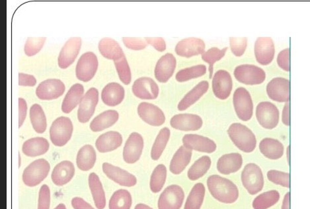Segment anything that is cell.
I'll list each match as a JSON object with an SVG mask.
<instances>
[{
	"label": "cell",
	"instance_id": "277c9868",
	"mask_svg": "<svg viewBox=\"0 0 310 209\" xmlns=\"http://www.w3.org/2000/svg\"><path fill=\"white\" fill-rule=\"evenodd\" d=\"M73 124L70 119L66 117L58 118L52 124L50 138L56 147H62L70 140L73 133Z\"/></svg>",
	"mask_w": 310,
	"mask_h": 209
},
{
	"label": "cell",
	"instance_id": "2e32d148",
	"mask_svg": "<svg viewBox=\"0 0 310 209\" xmlns=\"http://www.w3.org/2000/svg\"><path fill=\"white\" fill-rule=\"evenodd\" d=\"M232 87V78L228 71L220 69L215 73L212 79V90L217 98L222 100L228 99Z\"/></svg>",
	"mask_w": 310,
	"mask_h": 209
},
{
	"label": "cell",
	"instance_id": "ffe728a7",
	"mask_svg": "<svg viewBox=\"0 0 310 209\" xmlns=\"http://www.w3.org/2000/svg\"><path fill=\"white\" fill-rule=\"evenodd\" d=\"M254 52L257 61L261 65L271 64L275 57V44L271 37H259L256 40Z\"/></svg>",
	"mask_w": 310,
	"mask_h": 209
},
{
	"label": "cell",
	"instance_id": "d6986e66",
	"mask_svg": "<svg viewBox=\"0 0 310 209\" xmlns=\"http://www.w3.org/2000/svg\"><path fill=\"white\" fill-rule=\"evenodd\" d=\"M138 114L147 124L159 127L165 121V116L162 110L152 103L142 102L138 107Z\"/></svg>",
	"mask_w": 310,
	"mask_h": 209
},
{
	"label": "cell",
	"instance_id": "8992f818",
	"mask_svg": "<svg viewBox=\"0 0 310 209\" xmlns=\"http://www.w3.org/2000/svg\"><path fill=\"white\" fill-rule=\"evenodd\" d=\"M233 103L238 118L248 121L253 114V103L251 94L244 87H238L233 96Z\"/></svg>",
	"mask_w": 310,
	"mask_h": 209
},
{
	"label": "cell",
	"instance_id": "d590c367",
	"mask_svg": "<svg viewBox=\"0 0 310 209\" xmlns=\"http://www.w3.org/2000/svg\"><path fill=\"white\" fill-rule=\"evenodd\" d=\"M99 50L103 57L114 61L125 56L122 48L115 40L104 38L99 42Z\"/></svg>",
	"mask_w": 310,
	"mask_h": 209
},
{
	"label": "cell",
	"instance_id": "9a60e30c",
	"mask_svg": "<svg viewBox=\"0 0 310 209\" xmlns=\"http://www.w3.org/2000/svg\"><path fill=\"white\" fill-rule=\"evenodd\" d=\"M82 47L80 37L70 38L62 47L58 56V63L60 68L66 69L75 61Z\"/></svg>",
	"mask_w": 310,
	"mask_h": 209
},
{
	"label": "cell",
	"instance_id": "e7e4bbea",
	"mask_svg": "<svg viewBox=\"0 0 310 209\" xmlns=\"http://www.w3.org/2000/svg\"><path fill=\"white\" fill-rule=\"evenodd\" d=\"M54 209H66V206H65V204L60 203V204H58V205L57 206V207H56L55 208H54Z\"/></svg>",
	"mask_w": 310,
	"mask_h": 209
},
{
	"label": "cell",
	"instance_id": "ac0fdd59",
	"mask_svg": "<svg viewBox=\"0 0 310 209\" xmlns=\"http://www.w3.org/2000/svg\"><path fill=\"white\" fill-rule=\"evenodd\" d=\"M134 95L141 100H155L159 95V87L152 78L141 77L132 85Z\"/></svg>",
	"mask_w": 310,
	"mask_h": 209
},
{
	"label": "cell",
	"instance_id": "91938a15",
	"mask_svg": "<svg viewBox=\"0 0 310 209\" xmlns=\"http://www.w3.org/2000/svg\"><path fill=\"white\" fill-rule=\"evenodd\" d=\"M282 121L284 125H291V114H290V103H286L282 112Z\"/></svg>",
	"mask_w": 310,
	"mask_h": 209
},
{
	"label": "cell",
	"instance_id": "ab89813d",
	"mask_svg": "<svg viewBox=\"0 0 310 209\" xmlns=\"http://www.w3.org/2000/svg\"><path fill=\"white\" fill-rule=\"evenodd\" d=\"M211 159L208 156H204L197 159L188 171L187 176L192 181H196L201 178L210 168Z\"/></svg>",
	"mask_w": 310,
	"mask_h": 209
},
{
	"label": "cell",
	"instance_id": "9f6ffc18",
	"mask_svg": "<svg viewBox=\"0 0 310 209\" xmlns=\"http://www.w3.org/2000/svg\"><path fill=\"white\" fill-rule=\"evenodd\" d=\"M19 85L21 86H29L33 87L35 86V84H37V80L32 75H29V74L19 73Z\"/></svg>",
	"mask_w": 310,
	"mask_h": 209
},
{
	"label": "cell",
	"instance_id": "11a10c76",
	"mask_svg": "<svg viewBox=\"0 0 310 209\" xmlns=\"http://www.w3.org/2000/svg\"><path fill=\"white\" fill-rule=\"evenodd\" d=\"M145 40L148 44L152 45L159 52H163L166 49V42L161 37H147Z\"/></svg>",
	"mask_w": 310,
	"mask_h": 209
},
{
	"label": "cell",
	"instance_id": "836d02e7",
	"mask_svg": "<svg viewBox=\"0 0 310 209\" xmlns=\"http://www.w3.org/2000/svg\"><path fill=\"white\" fill-rule=\"evenodd\" d=\"M119 118V114L115 110H107L99 114L90 123V129L93 132H101L115 124Z\"/></svg>",
	"mask_w": 310,
	"mask_h": 209
},
{
	"label": "cell",
	"instance_id": "681fc988",
	"mask_svg": "<svg viewBox=\"0 0 310 209\" xmlns=\"http://www.w3.org/2000/svg\"><path fill=\"white\" fill-rule=\"evenodd\" d=\"M46 40V37H29L25 44V53L28 57H33L41 50Z\"/></svg>",
	"mask_w": 310,
	"mask_h": 209
},
{
	"label": "cell",
	"instance_id": "5bb4252c",
	"mask_svg": "<svg viewBox=\"0 0 310 209\" xmlns=\"http://www.w3.org/2000/svg\"><path fill=\"white\" fill-rule=\"evenodd\" d=\"M144 148L142 136L138 132H132L126 142L123 150V159L126 163L135 164L140 159Z\"/></svg>",
	"mask_w": 310,
	"mask_h": 209
},
{
	"label": "cell",
	"instance_id": "4dcf8cb0",
	"mask_svg": "<svg viewBox=\"0 0 310 209\" xmlns=\"http://www.w3.org/2000/svg\"><path fill=\"white\" fill-rule=\"evenodd\" d=\"M50 148V144L46 138L35 137L25 142L22 151L29 157H37L46 154Z\"/></svg>",
	"mask_w": 310,
	"mask_h": 209
},
{
	"label": "cell",
	"instance_id": "30bf717a",
	"mask_svg": "<svg viewBox=\"0 0 310 209\" xmlns=\"http://www.w3.org/2000/svg\"><path fill=\"white\" fill-rule=\"evenodd\" d=\"M185 193L180 186L172 185L164 190L158 200L159 209H180L183 205Z\"/></svg>",
	"mask_w": 310,
	"mask_h": 209
},
{
	"label": "cell",
	"instance_id": "e575fe53",
	"mask_svg": "<svg viewBox=\"0 0 310 209\" xmlns=\"http://www.w3.org/2000/svg\"><path fill=\"white\" fill-rule=\"evenodd\" d=\"M97 155L95 149L90 145H86L80 148L76 157L78 168L83 172L90 170L95 166Z\"/></svg>",
	"mask_w": 310,
	"mask_h": 209
},
{
	"label": "cell",
	"instance_id": "60d3db41",
	"mask_svg": "<svg viewBox=\"0 0 310 209\" xmlns=\"http://www.w3.org/2000/svg\"><path fill=\"white\" fill-rule=\"evenodd\" d=\"M205 188L203 183H198L192 188L186 199L184 209H200L205 196Z\"/></svg>",
	"mask_w": 310,
	"mask_h": 209
},
{
	"label": "cell",
	"instance_id": "6da1fadb",
	"mask_svg": "<svg viewBox=\"0 0 310 209\" xmlns=\"http://www.w3.org/2000/svg\"><path fill=\"white\" fill-rule=\"evenodd\" d=\"M209 192L220 203L231 204L239 197L237 187L229 179L218 175H213L207 179Z\"/></svg>",
	"mask_w": 310,
	"mask_h": 209
},
{
	"label": "cell",
	"instance_id": "d6a6232c",
	"mask_svg": "<svg viewBox=\"0 0 310 209\" xmlns=\"http://www.w3.org/2000/svg\"><path fill=\"white\" fill-rule=\"evenodd\" d=\"M84 93V87L82 84H76L69 89L68 93L63 100L62 111L63 113L68 114L73 111L78 104H80Z\"/></svg>",
	"mask_w": 310,
	"mask_h": 209
},
{
	"label": "cell",
	"instance_id": "be15d7a7",
	"mask_svg": "<svg viewBox=\"0 0 310 209\" xmlns=\"http://www.w3.org/2000/svg\"><path fill=\"white\" fill-rule=\"evenodd\" d=\"M287 158L288 164H289V165L290 166L291 165V146L290 145L287 147Z\"/></svg>",
	"mask_w": 310,
	"mask_h": 209
},
{
	"label": "cell",
	"instance_id": "7c38bea8",
	"mask_svg": "<svg viewBox=\"0 0 310 209\" xmlns=\"http://www.w3.org/2000/svg\"><path fill=\"white\" fill-rule=\"evenodd\" d=\"M98 102L99 91L95 87H91L85 93L80 103L78 111V119L80 123L88 122L95 113Z\"/></svg>",
	"mask_w": 310,
	"mask_h": 209
},
{
	"label": "cell",
	"instance_id": "6f0895ef",
	"mask_svg": "<svg viewBox=\"0 0 310 209\" xmlns=\"http://www.w3.org/2000/svg\"><path fill=\"white\" fill-rule=\"evenodd\" d=\"M19 127H21L23 125L25 120H26L27 116V111H28V105H27L26 101L23 98L19 99Z\"/></svg>",
	"mask_w": 310,
	"mask_h": 209
},
{
	"label": "cell",
	"instance_id": "f546056e",
	"mask_svg": "<svg viewBox=\"0 0 310 209\" xmlns=\"http://www.w3.org/2000/svg\"><path fill=\"white\" fill-rule=\"evenodd\" d=\"M192 154V150L186 148L184 145L181 146L175 153L172 161H171L170 172L175 175L181 174L185 170L186 166L189 164Z\"/></svg>",
	"mask_w": 310,
	"mask_h": 209
},
{
	"label": "cell",
	"instance_id": "83f0119b",
	"mask_svg": "<svg viewBox=\"0 0 310 209\" xmlns=\"http://www.w3.org/2000/svg\"><path fill=\"white\" fill-rule=\"evenodd\" d=\"M122 143L123 137L118 132L109 131L98 137L96 147L99 152L107 153L117 149Z\"/></svg>",
	"mask_w": 310,
	"mask_h": 209
},
{
	"label": "cell",
	"instance_id": "7402d4cb",
	"mask_svg": "<svg viewBox=\"0 0 310 209\" xmlns=\"http://www.w3.org/2000/svg\"><path fill=\"white\" fill-rule=\"evenodd\" d=\"M170 125L175 129L183 131H195L199 130L203 125L201 117L195 114H175L170 121Z\"/></svg>",
	"mask_w": 310,
	"mask_h": 209
},
{
	"label": "cell",
	"instance_id": "ee69618b",
	"mask_svg": "<svg viewBox=\"0 0 310 209\" xmlns=\"http://www.w3.org/2000/svg\"><path fill=\"white\" fill-rule=\"evenodd\" d=\"M167 178V168L163 164H159L153 171L150 178V187L152 192H160Z\"/></svg>",
	"mask_w": 310,
	"mask_h": 209
},
{
	"label": "cell",
	"instance_id": "7bdbcfd3",
	"mask_svg": "<svg viewBox=\"0 0 310 209\" xmlns=\"http://www.w3.org/2000/svg\"><path fill=\"white\" fill-rule=\"evenodd\" d=\"M132 204L129 191L119 190L114 192L109 201V209H130Z\"/></svg>",
	"mask_w": 310,
	"mask_h": 209
},
{
	"label": "cell",
	"instance_id": "f6af8a7d",
	"mask_svg": "<svg viewBox=\"0 0 310 209\" xmlns=\"http://www.w3.org/2000/svg\"><path fill=\"white\" fill-rule=\"evenodd\" d=\"M206 66L203 64L196 65L181 69L177 73L175 78L179 82H186L204 75L206 73Z\"/></svg>",
	"mask_w": 310,
	"mask_h": 209
},
{
	"label": "cell",
	"instance_id": "74e56055",
	"mask_svg": "<svg viewBox=\"0 0 310 209\" xmlns=\"http://www.w3.org/2000/svg\"><path fill=\"white\" fill-rule=\"evenodd\" d=\"M280 195L276 190H271L261 193L255 198L253 201L254 209H268L275 205L279 201Z\"/></svg>",
	"mask_w": 310,
	"mask_h": 209
},
{
	"label": "cell",
	"instance_id": "bcb514c9",
	"mask_svg": "<svg viewBox=\"0 0 310 209\" xmlns=\"http://www.w3.org/2000/svg\"><path fill=\"white\" fill-rule=\"evenodd\" d=\"M228 50V47L223 49H219L217 47H212L208 49L207 51L204 52L202 55V58L204 62L209 64V73H210V78H212L213 71H214V64L215 62L221 60L224 57Z\"/></svg>",
	"mask_w": 310,
	"mask_h": 209
},
{
	"label": "cell",
	"instance_id": "db71d44e",
	"mask_svg": "<svg viewBox=\"0 0 310 209\" xmlns=\"http://www.w3.org/2000/svg\"><path fill=\"white\" fill-rule=\"evenodd\" d=\"M276 62L278 66L283 71L290 72L291 66H290V49H285L280 52L276 58Z\"/></svg>",
	"mask_w": 310,
	"mask_h": 209
},
{
	"label": "cell",
	"instance_id": "d4e9b609",
	"mask_svg": "<svg viewBox=\"0 0 310 209\" xmlns=\"http://www.w3.org/2000/svg\"><path fill=\"white\" fill-rule=\"evenodd\" d=\"M75 174V167L70 161L64 160L58 164L52 172L51 178L54 184L63 186L68 183Z\"/></svg>",
	"mask_w": 310,
	"mask_h": 209
},
{
	"label": "cell",
	"instance_id": "b9f144b4",
	"mask_svg": "<svg viewBox=\"0 0 310 209\" xmlns=\"http://www.w3.org/2000/svg\"><path fill=\"white\" fill-rule=\"evenodd\" d=\"M171 132L167 127H164L159 132L151 150V158L153 160H158L170 140Z\"/></svg>",
	"mask_w": 310,
	"mask_h": 209
},
{
	"label": "cell",
	"instance_id": "e0dca14e",
	"mask_svg": "<svg viewBox=\"0 0 310 209\" xmlns=\"http://www.w3.org/2000/svg\"><path fill=\"white\" fill-rule=\"evenodd\" d=\"M102 168L103 172L108 178L118 185L127 188L136 185V177L122 168L107 162L103 163Z\"/></svg>",
	"mask_w": 310,
	"mask_h": 209
},
{
	"label": "cell",
	"instance_id": "f35d334b",
	"mask_svg": "<svg viewBox=\"0 0 310 209\" xmlns=\"http://www.w3.org/2000/svg\"><path fill=\"white\" fill-rule=\"evenodd\" d=\"M30 119L31 124L36 132L42 134L45 132L47 127L46 118L43 109L39 104H34L30 109Z\"/></svg>",
	"mask_w": 310,
	"mask_h": 209
},
{
	"label": "cell",
	"instance_id": "680465c9",
	"mask_svg": "<svg viewBox=\"0 0 310 209\" xmlns=\"http://www.w3.org/2000/svg\"><path fill=\"white\" fill-rule=\"evenodd\" d=\"M71 205L74 209H95L81 197H74L71 200Z\"/></svg>",
	"mask_w": 310,
	"mask_h": 209
},
{
	"label": "cell",
	"instance_id": "6125c7cd",
	"mask_svg": "<svg viewBox=\"0 0 310 209\" xmlns=\"http://www.w3.org/2000/svg\"><path fill=\"white\" fill-rule=\"evenodd\" d=\"M134 209H153V208L150 207V206L147 205V204H143V203H140V204H137V205H136L135 208H134Z\"/></svg>",
	"mask_w": 310,
	"mask_h": 209
},
{
	"label": "cell",
	"instance_id": "94428289",
	"mask_svg": "<svg viewBox=\"0 0 310 209\" xmlns=\"http://www.w3.org/2000/svg\"><path fill=\"white\" fill-rule=\"evenodd\" d=\"M291 206V193L288 192L283 199L281 209H290Z\"/></svg>",
	"mask_w": 310,
	"mask_h": 209
},
{
	"label": "cell",
	"instance_id": "4fadbf2b",
	"mask_svg": "<svg viewBox=\"0 0 310 209\" xmlns=\"http://www.w3.org/2000/svg\"><path fill=\"white\" fill-rule=\"evenodd\" d=\"M66 87L61 80L48 79L38 85L36 95L41 100H53L59 98L64 94Z\"/></svg>",
	"mask_w": 310,
	"mask_h": 209
},
{
	"label": "cell",
	"instance_id": "03108f58",
	"mask_svg": "<svg viewBox=\"0 0 310 209\" xmlns=\"http://www.w3.org/2000/svg\"><path fill=\"white\" fill-rule=\"evenodd\" d=\"M20 166H21V156H20V154H19V167H20Z\"/></svg>",
	"mask_w": 310,
	"mask_h": 209
},
{
	"label": "cell",
	"instance_id": "3957f363",
	"mask_svg": "<svg viewBox=\"0 0 310 209\" xmlns=\"http://www.w3.org/2000/svg\"><path fill=\"white\" fill-rule=\"evenodd\" d=\"M241 179L243 185L250 195L257 194L264 189V174L257 164H247L242 171Z\"/></svg>",
	"mask_w": 310,
	"mask_h": 209
},
{
	"label": "cell",
	"instance_id": "603a6c76",
	"mask_svg": "<svg viewBox=\"0 0 310 209\" xmlns=\"http://www.w3.org/2000/svg\"><path fill=\"white\" fill-rule=\"evenodd\" d=\"M184 146L198 152L213 153L217 150V144L211 139L199 134H185L183 138Z\"/></svg>",
	"mask_w": 310,
	"mask_h": 209
},
{
	"label": "cell",
	"instance_id": "7dc6e473",
	"mask_svg": "<svg viewBox=\"0 0 310 209\" xmlns=\"http://www.w3.org/2000/svg\"><path fill=\"white\" fill-rule=\"evenodd\" d=\"M114 63L121 82L125 85H129L131 82L132 75L125 55L114 61Z\"/></svg>",
	"mask_w": 310,
	"mask_h": 209
},
{
	"label": "cell",
	"instance_id": "9c48e42d",
	"mask_svg": "<svg viewBox=\"0 0 310 209\" xmlns=\"http://www.w3.org/2000/svg\"><path fill=\"white\" fill-rule=\"evenodd\" d=\"M98 66V59L95 54L87 52L81 56L76 65V77L82 82H89L96 75Z\"/></svg>",
	"mask_w": 310,
	"mask_h": 209
},
{
	"label": "cell",
	"instance_id": "f1b7e54d",
	"mask_svg": "<svg viewBox=\"0 0 310 209\" xmlns=\"http://www.w3.org/2000/svg\"><path fill=\"white\" fill-rule=\"evenodd\" d=\"M260 153L267 158L277 160L282 158L284 152L281 142L273 138H265L259 143Z\"/></svg>",
	"mask_w": 310,
	"mask_h": 209
},
{
	"label": "cell",
	"instance_id": "8fae6325",
	"mask_svg": "<svg viewBox=\"0 0 310 209\" xmlns=\"http://www.w3.org/2000/svg\"><path fill=\"white\" fill-rule=\"evenodd\" d=\"M269 98L274 102H289L291 98V84L286 78L276 77L268 83L266 88Z\"/></svg>",
	"mask_w": 310,
	"mask_h": 209
},
{
	"label": "cell",
	"instance_id": "44dd1931",
	"mask_svg": "<svg viewBox=\"0 0 310 209\" xmlns=\"http://www.w3.org/2000/svg\"><path fill=\"white\" fill-rule=\"evenodd\" d=\"M205 50V43L203 40L196 37H189L180 40L175 47V53L182 57L190 58L203 55Z\"/></svg>",
	"mask_w": 310,
	"mask_h": 209
},
{
	"label": "cell",
	"instance_id": "7a4b0ae2",
	"mask_svg": "<svg viewBox=\"0 0 310 209\" xmlns=\"http://www.w3.org/2000/svg\"><path fill=\"white\" fill-rule=\"evenodd\" d=\"M228 134L238 149L246 153L255 150L257 146V139L252 130L241 123H235L230 126Z\"/></svg>",
	"mask_w": 310,
	"mask_h": 209
},
{
	"label": "cell",
	"instance_id": "4316f807",
	"mask_svg": "<svg viewBox=\"0 0 310 209\" xmlns=\"http://www.w3.org/2000/svg\"><path fill=\"white\" fill-rule=\"evenodd\" d=\"M125 91L124 87L116 82L108 84L103 89L102 99L103 102L109 107H115L124 100Z\"/></svg>",
	"mask_w": 310,
	"mask_h": 209
},
{
	"label": "cell",
	"instance_id": "c3c4849f",
	"mask_svg": "<svg viewBox=\"0 0 310 209\" xmlns=\"http://www.w3.org/2000/svg\"><path fill=\"white\" fill-rule=\"evenodd\" d=\"M267 175L269 180L276 185L286 188H290L291 187V176L289 173L271 170L267 172Z\"/></svg>",
	"mask_w": 310,
	"mask_h": 209
},
{
	"label": "cell",
	"instance_id": "1f68e13d",
	"mask_svg": "<svg viewBox=\"0 0 310 209\" xmlns=\"http://www.w3.org/2000/svg\"><path fill=\"white\" fill-rule=\"evenodd\" d=\"M208 87L209 84L207 81H202V82H199L196 86L193 87L192 90L188 91L179 102L178 106H177L179 111H185L196 103L207 92Z\"/></svg>",
	"mask_w": 310,
	"mask_h": 209
},
{
	"label": "cell",
	"instance_id": "484cf974",
	"mask_svg": "<svg viewBox=\"0 0 310 209\" xmlns=\"http://www.w3.org/2000/svg\"><path fill=\"white\" fill-rule=\"evenodd\" d=\"M243 158L239 153H231L220 157L217 162V170L221 174L230 175L241 169Z\"/></svg>",
	"mask_w": 310,
	"mask_h": 209
},
{
	"label": "cell",
	"instance_id": "cb8c5ba5",
	"mask_svg": "<svg viewBox=\"0 0 310 209\" xmlns=\"http://www.w3.org/2000/svg\"><path fill=\"white\" fill-rule=\"evenodd\" d=\"M177 60L174 55L167 53L158 60L155 68V77L159 82L165 83L174 74Z\"/></svg>",
	"mask_w": 310,
	"mask_h": 209
},
{
	"label": "cell",
	"instance_id": "ba28073f",
	"mask_svg": "<svg viewBox=\"0 0 310 209\" xmlns=\"http://www.w3.org/2000/svg\"><path fill=\"white\" fill-rule=\"evenodd\" d=\"M233 74L238 82L246 85H259L266 79L264 69L252 64L240 65L235 68Z\"/></svg>",
	"mask_w": 310,
	"mask_h": 209
},
{
	"label": "cell",
	"instance_id": "816d5d0a",
	"mask_svg": "<svg viewBox=\"0 0 310 209\" xmlns=\"http://www.w3.org/2000/svg\"><path fill=\"white\" fill-rule=\"evenodd\" d=\"M51 190L47 185H43L40 188L39 194V203L38 209H50Z\"/></svg>",
	"mask_w": 310,
	"mask_h": 209
},
{
	"label": "cell",
	"instance_id": "8d00e7d4",
	"mask_svg": "<svg viewBox=\"0 0 310 209\" xmlns=\"http://www.w3.org/2000/svg\"><path fill=\"white\" fill-rule=\"evenodd\" d=\"M89 186L97 208L104 209L106 206V197L102 182L96 173L89 174Z\"/></svg>",
	"mask_w": 310,
	"mask_h": 209
},
{
	"label": "cell",
	"instance_id": "52a82bcc",
	"mask_svg": "<svg viewBox=\"0 0 310 209\" xmlns=\"http://www.w3.org/2000/svg\"><path fill=\"white\" fill-rule=\"evenodd\" d=\"M255 114L258 123L265 129H275L279 123V110L273 103H259L256 108Z\"/></svg>",
	"mask_w": 310,
	"mask_h": 209
},
{
	"label": "cell",
	"instance_id": "f907efd6",
	"mask_svg": "<svg viewBox=\"0 0 310 209\" xmlns=\"http://www.w3.org/2000/svg\"><path fill=\"white\" fill-rule=\"evenodd\" d=\"M230 44L233 55L240 57L246 52L248 47V39L246 37H231Z\"/></svg>",
	"mask_w": 310,
	"mask_h": 209
},
{
	"label": "cell",
	"instance_id": "f5cc1de1",
	"mask_svg": "<svg viewBox=\"0 0 310 209\" xmlns=\"http://www.w3.org/2000/svg\"><path fill=\"white\" fill-rule=\"evenodd\" d=\"M123 43L131 50L140 51L145 49L148 45L147 40L137 37H123Z\"/></svg>",
	"mask_w": 310,
	"mask_h": 209
},
{
	"label": "cell",
	"instance_id": "5b68a950",
	"mask_svg": "<svg viewBox=\"0 0 310 209\" xmlns=\"http://www.w3.org/2000/svg\"><path fill=\"white\" fill-rule=\"evenodd\" d=\"M50 170V164L46 159H39L33 161L23 171L25 185L31 188L39 185L48 176Z\"/></svg>",
	"mask_w": 310,
	"mask_h": 209
}]
</instances>
